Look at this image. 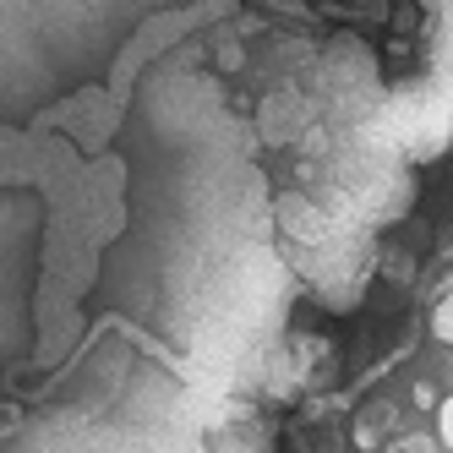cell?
<instances>
[{
	"mask_svg": "<svg viewBox=\"0 0 453 453\" xmlns=\"http://www.w3.org/2000/svg\"><path fill=\"white\" fill-rule=\"evenodd\" d=\"M279 224H284L296 241H306V246H328V241L339 235L334 219L322 213V208H311L306 197H284V203H279Z\"/></svg>",
	"mask_w": 453,
	"mask_h": 453,
	"instance_id": "1",
	"label": "cell"
},
{
	"mask_svg": "<svg viewBox=\"0 0 453 453\" xmlns=\"http://www.w3.org/2000/svg\"><path fill=\"white\" fill-rule=\"evenodd\" d=\"M306 115H311V110L296 99V93H279V99L263 104V132H268L273 142H289V137H296L301 126H306Z\"/></svg>",
	"mask_w": 453,
	"mask_h": 453,
	"instance_id": "2",
	"label": "cell"
},
{
	"mask_svg": "<svg viewBox=\"0 0 453 453\" xmlns=\"http://www.w3.org/2000/svg\"><path fill=\"white\" fill-rule=\"evenodd\" d=\"M432 334L453 344V296H442V301H437V311H432Z\"/></svg>",
	"mask_w": 453,
	"mask_h": 453,
	"instance_id": "3",
	"label": "cell"
},
{
	"mask_svg": "<svg viewBox=\"0 0 453 453\" xmlns=\"http://www.w3.org/2000/svg\"><path fill=\"white\" fill-rule=\"evenodd\" d=\"M442 442H448V448H453V399H448V404H442Z\"/></svg>",
	"mask_w": 453,
	"mask_h": 453,
	"instance_id": "4",
	"label": "cell"
}]
</instances>
